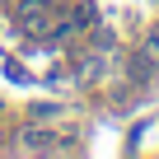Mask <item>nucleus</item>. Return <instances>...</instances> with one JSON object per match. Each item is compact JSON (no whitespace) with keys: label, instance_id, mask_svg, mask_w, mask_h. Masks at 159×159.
I'll return each instance as SVG.
<instances>
[{"label":"nucleus","instance_id":"f257e3e1","mask_svg":"<svg viewBox=\"0 0 159 159\" xmlns=\"http://www.w3.org/2000/svg\"><path fill=\"white\" fill-rule=\"evenodd\" d=\"M14 19H19V28H24V33H33V38H66V19H56V14H52L47 0H24Z\"/></svg>","mask_w":159,"mask_h":159},{"label":"nucleus","instance_id":"f03ea898","mask_svg":"<svg viewBox=\"0 0 159 159\" xmlns=\"http://www.w3.org/2000/svg\"><path fill=\"white\" fill-rule=\"evenodd\" d=\"M24 150H61V140H52V131H28Z\"/></svg>","mask_w":159,"mask_h":159},{"label":"nucleus","instance_id":"7ed1b4c3","mask_svg":"<svg viewBox=\"0 0 159 159\" xmlns=\"http://www.w3.org/2000/svg\"><path fill=\"white\" fill-rule=\"evenodd\" d=\"M154 33H159V28H154Z\"/></svg>","mask_w":159,"mask_h":159}]
</instances>
